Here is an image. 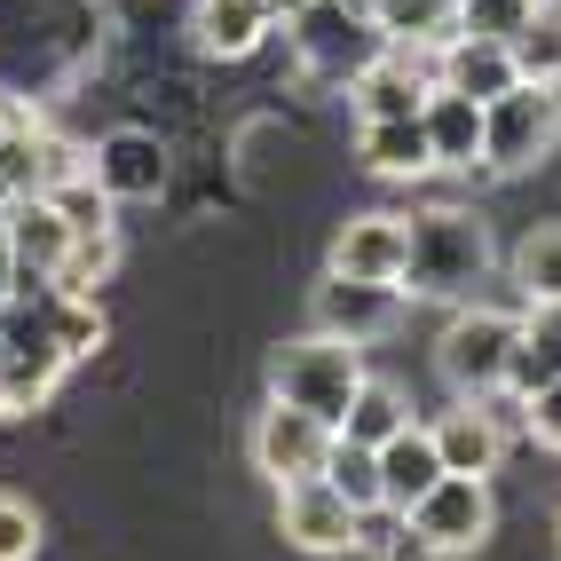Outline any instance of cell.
<instances>
[{"instance_id":"cell-26","label":"cell","mask_w":561,"mask_h":561,"mask_svg":"<svg viewBox=\"0 0 561 561\" xmlns=\"http://www.w3.org/2000/svg\"><path fill=\"white\" fill-rule=\"evenodd\" d=\"M119 270V230H95V238H71V253L56 261V293L71 301H95V285Z\"/></svg>"},{"instance_id":"cell-5","label":"cell","mask_w":561,"mask_h":561,"mask_svg":"<svg viewBox=\"0 0 561 561\" xmlns=\"http://www.w3.org/2000/svg\"><path fill=\"white\" fill-rule=\"evenodd\" d=\"M561 135V88L514 80L499 103H482V174H522L553 151Z\"/></svg>"},{"instance_id":"cell-30","label":"cell","mask_w":561,"mask_h":561,"mask_svg":"<svg viewBox=\"0 0 561 561\" xmlns=\"http://www.w3.org/2000/svg\"><path fill=\"white\" fill-rule=\"evenodd\" d=\"M56 348H64V356H95V348H103L95 301H71V293H56Z\"/></svg>"},{"instance_id":"cell-13","label":"cell","mask_w":561,"mask_h":561,"mask_svg":"<svg viewBox=\"0 0 561 561\" xmlns=\"http://www.w3.org/2000/svg\"><path fill=\"white\" fill-rule=\"evenodd\" d=\"M427 435H435V451H443V474H482V482H491L499 459H506V427H499L482 403H467V396L443 411Z\"/></svg>"},{"instance_id":"cell-11","label":"cell","mask_w":561,"mask_h":561,"mask_svg":"<svg viewBox=\"0 0 561 561\" xmlns=\"http://www.w3.org/2000/svg\"><path fill=\"white\" fill-rule=\"evenodd\" d=\"M324 270L332 277H356V285H396L403 277V214H356V221H341Z\"/></svg>"},{"instance_id":"cell-37","label":"cell","mask_w":561,"mask_h":561,"mask_svg":"<svg viewBox=\"0 0 561 561\" xmlns=\"http://www.w3.org/2000/svg\"><path fill=\"white\" fill-rule=\"evenodd\" d=\"M293 9H301V0H270V16H277V24H285V16H293Z\"/></svg>"},{"instance_id":"cell-33","label":"cell","mask_w":561,"mask_h":561,"mask_svg":"<svg viewBox=\"0 0 561 561\" xmlns=\"http://www.w3.org/2000/svg\"><path fill=\"white\" fill-rule=\"evenodd\" d=\"M80 174H88V151H80V142L41 135V198L56 191V182H80Z\"/></svg>"},{"instance_id":"cell-2","label":"cell","mask_w":561,"mask_h":561,"mask_svg":"<svg viewBox=\"0 0 561 561\" xmlns=\"http://www.w3.org/2000/svg\"><path fill=\"white\" fill-rule=\"evenodd\" d=\"M522 341V317L514 309H482V301H459L451 324H443V341H435V371H443V388L482 403V396H499L506 388V356Z\"/></svg>"},{"instance_id":"cell-23","label":"cell","mask_w":561,"mask_h":561,"mask_svg":"<svg viewBox=\"0 0 561 561\" xmlns=\"http://www.w3.org/2000/svg\"><path fill=\"white\" fill-rule=\"evenodd\" d=\"M506 48H514V71H522V80L561 88V0H538L530 24H522Z\"/></svg>"},{"instance_id":"cell-9","label":"cell","mask_w":561,"mask_h":561,"mask_svg":"<svg viewBox=\"0 0 561 561\" xmlns=\"http://www.w3.org/2000/svg\"><path fill=\"white\" fill-rule=\"evenodd\" d=\"M277 530L301 553H348L356 546V506L324 474H309V482H285L277 491Z\"/></svg>"},{"instance_id":"cell-1","label":"cell","mask_w":561,"mask_h":561,"mask_svg":"<svg viewBox=\"0 0 561 561\" xmlns=\"http://www.w3.org/2000/svg\"><path fill=\"white\" fill-rule=\"evenodd\" d=\"M491 277V230L467 206H427L403 214V293L411 301H474V285Z\"/></svg>"},{"instance_id":"cell-18","label":"cell","mask_w":561,"mask_h":561,"mask_svg":"<svg viewBox=\"0 0 561 561\" xmlns=\"http://www.w3.org/2000/svg\"><path fill=\"white\" fill-rule=\"evenodd\" d=\"M71 253V230L48 198H16L9 206V270L24 277H56V261Z\"/></svg>"},{"instance_id":"cell-12","label":"cell","mask_w":561,"mask_h":561,"mask_svg":"<svg viewBox=\"0 0 561 561\" xmlns=\"http://www.w3.org/2000/svg\"><path fill=\"white\" fill-rule=\"evenodd\" d=\"M514 80H522V71H514V48H506V41L451 32V41L435 48V88H459V95H474V103H499Z\"/></svg>"},{"instance_id":"cell-14","label":"cell","mask_w":561,"mask_h":561,"mask_svg":"<svg viewBox=\"0 0 561 561\" xmlns=\"http://www.w3.org/2000/svg\"><path fill=\"white\" fill-rule=\"evenodd\" d=\"M420 127H427L435 167H482V103H474V95H459V88H427Z\"/></svg>"},{"instance_id":"cell-19","label":"cell","mask_w":561,"mask_h":561,"mask_svg":"<svg viewBox=\"0 0 561 561\" xmlns=\"http://www.w3.org/2000/svg\"><path fill=\"white\" fill-rule=\"evenodd\" d=\"M364 167L371 174H388V182H411V174H435V151H427V127H420V111L411 119H364Z\"/></svg>"},{"instance_id":"cell-17","label":"cell","mask_w":561,"mask_h":561,"mask_svg":"<svg viewBox=\"0 0 561 561\" xmlns=\"http://www.w3.org/2000/svg\"><path fill=\"white\" fill-rule=\"evenodd\" d=\"M191 32H198L206 56H230V64H238V56H253V48L277 32V16H270V0H198Z\"/></svg>"},{"instance_id":"cell-15","label":"cell","mask_w":561,"mask_h":561,"mask_svg":"<svg viewBox=\"0 0 561 561\" xmlns=\"http://www.w3.org/2000/svg\"><path fill=\"white\" fill-rule=\"evenodd\" d=\"M435 482H443V451H435V435H427L420 420L380 443V499H388V506L411 514V506L435 491Z\"/></svg>"},{"instance_id":"cell-32","label":"cell","mask_w":561,"mask_h":561,"mask_svg":"<svg viewBox=\"0 0 561 561\" xmlns=\"http://www.w3.org/2000/svg\"><path fill=\"white\" fill-rule=\"evenodd\" d=\"M32 553H41V514L0 491V561H32Z\"/></svg>"},{"instance_id":"cell-25","label":"cell","mask_w":561,"mask_h":561,"mask_svg":"<svg viewBox=\"0 0 561 561\" xmlns=\"http://www.w3.org/2000/svg\"><path fill=\"white\" fill-rule=\"evenodd\" d=\"M553 380H561V341H553L538 317H522V341H514V356H506V396L530 403V396L553 388Z\"/></svg>"},{"instance_id":"cell-3","label":"cell","mask_w":561,"mask_h":561,"mask_svg":"<svg viewBox=\"0 0 561 561\" xmlns=\"http://www.w3.org/2000/svg\"><path fill=\"white\" fill-rule=\"evenodd\" d=\"M356 388H364V348L332 341V332H309V341L277 348V364H270V396L309 411V420H324V427H341Z\"/></svg>"},{"instance_id":"cell-27","label":"cell","mask_w":561,"mask_h":561,"mask_svg":"<svg viewBox=\"0 0 561 561\" xmlns=\"http://www.w3.org/2000/svg\"><path fill=\"white\" fill-rule=\"evenodd\" d=\"M324 482H332V491H341L348 506H380V451H371V443L332 435V451H324Z\"/></svg>"},{"instance_id":"cell-38","label":"cell","mask_w":561,"mask_h":561,"mask_svg":"<svg viewBox=\"0 0 561 561\" xmlns=\"http://www.w3.org/2000/svg\"><path fill=\"white\" fill-rule=\"evenodd\" d=\"M553 546H561V499H553Z\"/></svg>"},{"instance_id":"cell-35","label":"cell","mask_w":561,"mask_h":561,"mask_svg":"<svg viewBox=\"0 0 561 561\" xmlns=\"http://www.w3.org/2000/svg\"><path fill=\"white\" fill-rule=\"evenodd\" d=\"M388 561H435V553H427V538H420V530H403V538H396V553H388Z\"/></svg>"},{"instance_id":"cell-7","label":"cell","mask_w":561,"mask_h":561,"mask_svg":"<svg viewBox=\"0 0 561 561\" xmlns=\"http://www.w3.org/2000/svg\"><path fill=\"white\" fill-rule=\"evenodd\" d=\"M324 451H332V427L270 396V411L253 420V467H261V474H270L277 491H285V482H309V474H324Z\"/></svg>"},{"instance_id":"cell-36","label":"cell","mask_w":561,"mask_h":561,"mask_svg":"<svg viewBox=\"0 0 561 561\" xmlns=\"http://www.w3.org/2000/svg\"><path fill=\"white\" fill-rule=\"evenodd\" d=\"M0 277H9V206H0Z\"/></svg>"},{"instance_id":"cell-20","label":"cell","mask_w":561,"mask_h":561,"mask_svg":"<svg viewBox=\"0 0 561 561\" xmlns=\"http://www.w3.org/2000/svg\"><path fill=\"white\" fill-rule=\"evenodd\" d=\"M371 24L388 48H443L459 32V0H371Z\"/></svg>"},{"instance_id":"cell-24","label":"cell","mask_w":561,"mask_h":561,"mask_svg":"<svg viewBox=\"0 0 561 561\" xmlns=\"http://www.w3.org/2000/svg\"><path fill=\"white\" fill-rule=\"evenodd\" d=\"M16 198H41V127L32 119H0V206Z\"/></svg>"},{"instance_id":"cell-16","label":"cell","mask_w":561,"mask_h":561,"mask_svg":"<svg viewBox=\"0 0 561 561\" xmlns=\"http://www.w3.org/2000/svg\"><path fill=\"white\" fill-rule=\"evenodd\" d=\"M64 348L48 341V332H24V341H0V396H9V411H32L48 403L56 380H64Z\"/></svg>"},{"instance_id":"cell-10","label":"cell","mask_w":561,"mask_h":561,"mask_svg":"<svg viewBox=\"0 0 561 561\" xmlns=\"http://www.w3.org/2000/svg\"><path fill=\"white\" fill-rule=\"evenodd\" d=\"M88 174H95V191L111 206H135V198H159L167 191V151H159V135L119 127V135H103L88 151Z\"/></svg>"},{"instance_id":"cell-31","label":"cell","mask_w":561,"mask_h":561,"mask_svg":"<svg viewBox=\"0 0 561 561\" xmlns=\"http://www.w3.org/2000/svg\"><path fill=\"white\" fill-rule=\"evenodd\" d=\"M403 530H411L403 506H388V499H380V506H356V546H348V553H380V561H388Z\"/></svg>"},{"instance_id":"cell-29","label":"cell","mask_w":561,"mask_h":561,"mask_svg":"<svg viewBox=\"0 0 561 561\" xmlns=\"http://www.w3.org/2000/svg\"><path fill=\"white\" fill-rule=\"evenodd\" d=\"M538 0H459V32H482V41H514L530 24Z\"/></svg>"},{"instance_id":"cell-34","label":"cell","mask_w":561,"mask_h":561,"mask_svg":"<svg viewBox=\"0 0 561 561\" xmlns=\"http://www.w3.org/2000/svg\"><path fill=\"white\" fill-rule=\"evenodd\" d=\"M522 435H538L546 451H561V380H553V388H538L530 403H522Z\"/></svg>"},{"instance_id":"cell-21","label":"cell","mask_w":561,"mask_h":561,"mask_svg":"<svg viewBox=\"0 0 561 561\" xmlns=\"http://www.w3.org/2000/svg\"><path fill=\"white\" fill-rule=\"evenodd\" d=\"M403 427H411L403 388H388V380H371V371H364V388L348 396V411H341V427H332V435L371 443V451H380V443H388V435H403Z\"/></svg>"},{"instance_id":"cell-22","label":"cell","mask_w":561,"mask_h":561,"mask_svg":"<svg viewBox=\"0 0 561 561\" xmlns=\"http://www.w3.org/2000/svg\"><path fill=\"white\" fill-rule=\"evenodd\" d=\"M514 285H522V301H530V309L561 301V221H538V230L514 245Z\"/></svg>"},{"instance_id":"cell-28","label":"cell","mask_w":561,"mask_h":561,"mask_svg":"<svg viewBox=\"0 0 561 561\" xmlns=\"http://www.w3.org/2000/svg\"><path fill=\"white\" fill-rule=\"evenodd\" d=\"M48 206L64 214V230H71V238H95V230H111V198L95 191V174H80V182H56V191H48Z\"/></svg>"},{"instance_id":"cell-6","label":"cell","mask_w":561,"mask_h":561,"mask_svg":"<svg viewBox=\"0 0 561 561\" xmlns=\"http://www.w3.org/2000/svg\"><path fill=\"white\" fill-rule=\"evenodd\" d=\"M491 482L482 474H443L435 491L411 506V530L427 538V553H474L482 538H491Z\"/></svg>"},{"instance_id":"cell-8","label":"cell","mask_w":561,"mask_h":561,"mask_svg":"<svg viewBox=\"0 0 561 561\" xmlns=\"http://www.w3.org/2000/svg\"><path fill=\"white\" fill-rule=\"evenodd\" d=\"M403 317V285H356V277H332L317 285V332H332V341H348V348H371V341H388Z\"/></svg>"},{"instance_id":"cell-39","label":"cell","mask_w":561,"mask_h":561,"mask_svg":"<svg viewBox=\"0 0 561 561\" xmlns=\"http://www.w3.org/2000/svg\"><path fill=\"white\" fill-rule=\"evenodd\" d=\"M0 420H9V396H0Z\"/></svg>"},{"instance_id":"cell-4","label":"cell","mask_w":561,"mask_h":561,"mask_svg":"<svg viewBox=\"0 0 561 561\" xmlns=\"http://www.w3.org/2000/svg\"><path fill=\"white\" fill-rule=\"evenodd\" d=\"M285 32H293V56H301V71L309 80H324V88H348L364 64H380V24H371L364 9H348V0H301V9L285 16Z\"/></svg>"}]
</instances>
